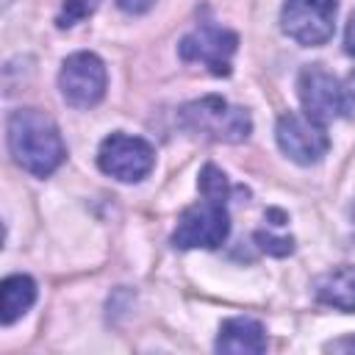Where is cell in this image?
Segmentation results:
<instances>
[{
  "label": "cell",
  "mask_w": 355,
  "mask_h": 355,
  "mask_svg": "<svg viewBox=\"0 0 355 355\" xmlns=\"http://www.w3.org/2000/svg\"><path fill=\"white\" fill-rule=\"evenodd\" d=\"M341 114L355 119V72H349L341 83Z\"/></svg>",
  "instance_id": "15"
},
{
  "label": "cell",
  "mask_w": 355,
  "mask_h": 355,
  "mask_svg": "<svg viewBox=\"0 0 355 355\" xmlns=\"http://www.w3.org/2000/svg\"><path fill=\"white\" fill-rule=\"evenodd\" d=\"M8 150L14 161L36 178L55 172L67 155L55 122L36 108H19L8 116Z\"/></svg>",
  "instance_id": "1"
},
{
  "label": "cell",
  "mask_w": 355,
  "mask_h": 355,
  "mask_svg": "<svg viewBox=\"0 0 355 355\" xmlns=\"http://www.w3.org/2000/svg\"><path fill=\"white\" fill-rule=\"evenodd\" d=\"M277 144L280 150L297 161V164H316L330 150V139L324 133V125L311 119L308 114L288 111L277 119Z\"/></svg>",
  "instance_id": "8"
},
{
  "label": "cell",
  "mask_w": 355,
  "mask_h": 355,
  "mask_svg": "<svg viewBox=\"0 0 355 355\" xmlns=\"http://www.w3.org/2000/svg\"><path fill=\"white\" fill-rule=\"evenodd\" d=\"M97 164H100V169L105 175H111V178H116L122 183H136V180L150 175V169L155 164V153L139 136L111 133L100 144Z\"/></svg>",
  "instance_id": "5"
},
{
  "label": "cell",
  "mask_w": 355,
  "mask_h": 355,
  "mask_svg": "<svg viewBox=\"0 0 355 355\" xmlns=\"http://www.w3.org/2000/svg\"><path fill=\"white\" fill-rule=\"evenodd\" d=\"M255 241H261V250H266L272 255L291 252V239H277V236H269V233H255Z\"/></svg>",
  "instance_id": "16"
},
{
  "label": "cell",
  "mask_w": 355,
  "mask_h": 355,
  "mask_svg": "<svg viewBox=\"0 0 355 355\" xmlns=\"http://www.w3.org/2000/svg\"><path fill=\"white\" fill-rule=\"evenodd\" d=\"M3 297V324H14L36 300V283L28 275H11L0 286Z\"/></svg>",
  "instance_id": "12"
},
{
  "label": "cell",
  "mask_w": 355,
  "mask_h": 355,
  "mask_svg": "<svg viewBox=\"0 0 355 355\" xmlns=\"http://www.w3.org/2000/svg\"><path fill=\"white\" fill-rule=\"evenodd\" d=\"M316 297L319 302L338 308V311H355V266H338L316 280Z\"/></svg>",
  "instance_id": "11"
},
{
  "label": "cell",
  "mask_w": 355,
  "mask_h": 355,
  "mask_svg": "<svg viewBox=\"0 0 355 355\" xmlns=\"http://www.w3.org/2000/svg\"><path fill=\"white\" fill-rule=\"evenodd\" d=\"M94 8H97V0H67L64 8H61V14H58V25L61 28H69L78 19L89 17Z\"/></svg>",
  "instance_id": "14"
},
{
  "label": "cell",
  "mask_w": 355,
  "mask_h": 355,
  "mask_svg": "<svg viewBox=\"0 0 355 355\" xmlns=\"http://www.w3.org/2000/svg\"><path fill=\"white\" fill-rule=\"evenodd\" d=\"M336 11V0H286L280 11V25L297 44L316 47L333 36Z\"/></svg>",
  "instance_id": "4"
},
{
  "label": "cell",
  "mask_w": 355,
  "mask_h": 355,
  "mask_svg": "<svg viewBox=\"0 0 355 355\" xmlns=\"http://www.w3.org/2000/svg\"><path fill=\"white\" fill-rule=\"evenodd\" d=\"M230 233V216L222 200L202 197L191 208H186L178 219V227L172 233L175 247L180 250H214L219 247Z\"/></svg>",
  "instance_id": "3"
},
{
  "label": "cell",
  "mask_w": 355,
  "mask_h": 355,
  "mask_svg": "<svg viewBox=\"0 0 355 355\" xmlns=\"http://www.w3.org/2000/svg\"><path fill=\"white\" fill-rule=\"evenodd\" d=\"M216 349L219 352H233V355H258L266 349V333L263 324L250 319V316H233L222 322L219 336H216Z\"/></svg>",
  "instance_id": "10"
},
{
  "label": "cell",
  "mask_w": 355,
  "mask_h": 355,
  "mask_svg": "<svg viewBox=\"0 0 355 355\" xmlns=\"http://www.w3.org/2000/svg\"><path fill=\"white\" fill-rule=\"evenodd\" d=\"M344 44H347V53H349V55H355V11H352V17H349V22H347Z\"/></svg>",
  "instance_id": "18"
},
{
  "label": "cell",
  "mask_w": 355,
  "mask_h": 355,
  "mask_svg": "<svg viewBox=\"0 0 355 355\" xmlns=\"http://www.w3.org/2000/svg\"><path fill=\"white\" fill-rule=\"evenodd\" d=\"M200 191L202 197H211V200H227V178L222 169H216L214 164H208L202 172H200Z\"/></svg>",
  "instance_id": "13"
},
{
  "label": "cell",
  "mask_w": 355,
  "mask_h": 355,
  "mask_svg": "<svg viewBox=\"0 0 355 355\" xmlns=\"http://www.w3.org/2000/svg\"><path fill=\"white\" fill-rule=\"evenodd\" d=\"M178 116L189 133L208 139V141H222V144H239L252 130L250 114L239 105H230L227 100L216 94L186 103Z\"/></svg>",
  "instance_id": "2"
},
{
  "label": "cell",
  "mask_w": 355,
  "mask_h": 355,
  "mask_svg": "<svg viewBox=\"0 0 355 355\" xmlns=\"http://www.w3.org/2000/svg\"><path fill=\"white\" fill-rule=\"evenodd\" d=\"M236 47H239V36L233 31L219 28L214 22H202L180 39L178 53L183 61L202 64L214 75H230V58Z\"/></svg>",
  "instance_id": "7"
},
{
  "label": "cell",
  "mask_w": 355,
  "mask_h": 355,
  "mask_svg": "<svg viewBox=\"0 0 355 355\" xmlns=\"http://www.w3.org/2000/svg\"><path fill=\"white\" fill-rule=\"evenodd\" d=\"M153 3L155 0H116V6L122 11H128V14H144V11L153 8Z\"/></svg>",
  "instance_id": "17"
},
{
  "label": "cell",
  "mask_w": 355,
  "mask_h": 355,
  "mask_svg": "<svg viewBox=\"0 0 355 355\" xmlns=\"http://www.w3.org/2000/svg\"><path fill=\"white\" fill-rule=\"evenodd\" d=\"M105 64L94 53H75L61 64L58 89L64 100L75 108H92L105 94Z\"/></svg>",
  "instance_id": "6"
},
{
  "label": "cell",
  "mask_w": 355,
  "mask_h": 355,
  "mask_svg": "<svg viewBox=\"0 0 355 355\" xmlns=\"http://www.w3.org/2000/svg\"><path fill=\"white\" fill-rule=\"evenodd\" d=\"M297 92L305 114L316 122H330L341 114V83L319 64L305 67L297 78Z\"/></svg>",
  "instance_id": "9"
},
{
  "label": "cell",
  "mask_w": 355,
  "mask_h": 355,
  "mask_svg": "<svg viewBox=\"0 0 355 355\" xmlns=\"http://www.w3.org/2000/svg\"><path fill=\"white\" fill-rule=\"evenodd\" d=\"M333 349H344V352H355V336H349V338H344V341H336V344H333Z\"/></svg>",
  "instance_id": "19"
}]
</instances>
